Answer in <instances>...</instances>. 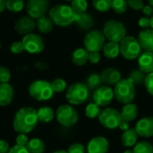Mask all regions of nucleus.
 Segmentation results:
<instances>
[{
  "label": "nucleus",
  "mask_w": 153,
  "mask_h": 153,
  "mask_svg": "<svg viewBox=\"0 0 153 153\" xmlns=\"http://www.w3.org/2000/svg\"><path fill=\"white\" fill-rule=\"evenodd\" d=\"M39 122L37 110L30 107L20 108L13 118V126L18 134H29L37 126Z\"/></svg>",
  "instance_id": "1"
},
{
  "label": "nucleus",
  "mask_w": 153,
  "mask_h": 153,
  "mask_svg": "<svg viewBox=\"0 0 153 153\" xmlns=\"http://www.w3.org/2000/svg\"><path fill=\"white\" fill-rule=\"evenodd\" d=\"M77 13L74 12L71 6L66 4H57L49 11V17L57 26H69L75 22Z\"/></svg>",
  "instance_id": "2"
},
{
  "label": "nucleus",
  "mask_w": 153,
  "mask_h": 153,
  "mask_svg": "<svg viewBox=\"0 0 153 153\" xmlns=\"http://www.w3.org/2000/svg\"><path fill=\"white\" fill-rule=\"evenodd\" d=\"M114 95L117 100L124 105L132 103L135 98V86L128 78L121 79L115 85Z\"/></svg>",
  "instance_id": "3"
},
{
  "label": "nucleus",
  "mask_w": 153,
  "mask_h": 153,
  "mask_svg": "<svg viewBox=\"0 0 153 153\" xmlns=\"http://www.w3.org/2000/svg\"><path fill=\"white\" fill-rule=\"evenodd\" d=\"M29 93L36 100L46 101L50 100L55 92L52 89L51 82L45 80H37L30 85Z\"/></svg>",
  "instance_id": "4"
},
{
  "label": "nucleus",
  "mask_w": 153,
  "mask_h": 153,
  "mask_svg": "<svg viewBox=\"0 0 153 153\" xmlns=\"http://www.w3.org/2000/svg\"><path fill=\"white\" fill-rule=\"evenodd\" d=\"M103 33L109 41L119 43L126 36V28L117 20H108L104 23Z\"/></svg>",
  "instance_id": "5"
},
{
  "label": "nucleus",
  "mask_w": 153,
  "mask_h": 153,
  "mask_svg": "<svg viewBox=\"0 0 153 153\" xmlns=\"http://www.w3.org/2000/svg\"><path fill=\"white\" fill-rule=\"evenodd\" d=\"M89 93L90 90L86 84L76 82L68 87L65 92V98L71 105H80L88 100Z\"/></svg>",
  "instance_id": "6"
},
{
  "label": "nucleus",
  "mask_w": 153,
  "mask_h": 153,
  "mask_svg": "<svg viewBox=\"0 0 153 153\" xmlns=\"http://www.w3.org/2000/svg\"><path fill=\"white\" fill-rule=\"evenodd\" d=\"M120 54L127 60H134L141 56L142 48L137 39L132 36H126L120 42Z\"/></svg>",
  "instance_id": "7"
},
{
  "label": "nucleus",
  "mask_w": 153,
  "mask_h": 153,
  "mask_svg": "<svg viewBox=\"0 0 153 153\" xmlns=\"http://www.w3.org/2000/svg\"><path fill=\"white\" fill-rule=\"evenodd\" d=\"M98 118L101 126L108 129L117 128L122 121L121 113L113 108H107L101 110Z\"/></svg>",
  "instance_id": "8"
},
{
  "label": "nucleus",
  "mask_w": 153,
  "mask_h": 153,
  "mask_svg": "<svg viewBox=\"0 0 153 153\" xmlns=\"http://www.w3.org/2000/svg\"><path fill=\"white\" fill-rule=\"evenodd\" d=\"M106 37L100 30H91L83 39L85 49L88 52H100L105 46Z\"/></svg>",
  "instance_id": "9"
},
{
  "label": "nucleus",
  "mask_w": 153,
  "mask_h": 153,
  "mask_svg": "<svg viewBox=\"0 0 153 153\" xmlns=\"http://www.w3.org/2000/svg\"><path fill=\"white\" fill-rule=\"evenodd\" d=\"M56 120L60 125L65 127L74 126L78 121V113L71 105H62L56 110Z\"/></svg>",
  "instance_id": "10"
},
{
  "label": "nucleus",
  "mask_w": 153,
  "mask_h": 153,
  "mask_svg": "<svg viewBox=\"0 0 153 153\" xmlns=\"http://www.w3.org/2000/svg\"><path fill=\"white\" fill-rule=\"evenodd\" d=\"M24 50L30 54H39L43 51L45 44L43 39L35 33H30L23 37L22 40Z\"/></svg>",
  "instance_id": "11"
},
{
  "label": "nucleus",
  "mask_w": 153,
  "mask_h": 153,
  "mask_svg": "<svg viewBox=\"0 0 153 153\" xmlns=\"http://www.w3.org/2000/svg\"><path fill=\"white\" fill-rule=\"evenodd\" d=\"M49 2L48 0H28L26 4V11L30 17L38 19L48 11Z\"/></svg>",
  "instance_id": "12"
},
{
  "label": "nucleus",
  "mask_w": 153,
  "mask_h": 153,
  "mask_svg": "<svg viewBox=\"0 0 153 153\" xmlns=\"http://www.w3.org/2000/svg\"><path fill=\"white\" fill-rule=\"evenodd\" d=\"M114 97V90H112L109 86H100V88L95 90L93 93L94 103H96L100 107H106L109 105Z\"/></svg>",
  "instance_id": "13"
},
{
  "label": "nucleus",
  "mask_w": 153,
  "mask_h": 153,
  "mask_svg": "<svg viewBox=\"0 0 153 153\" xmlns=\"http://www.w3.org/2000/svg\"><path fill=\"white\" fill-rule=\"evenodd\" d=\"M109 149L108 141L103 136L92 138L87 145L88 153H107Z\"/></svg>",
  "instance_id": "14"
},
{
  "label": "nucleus",
  "mask_w": 153,
  "mask_h": 153,
  "mask_svg": "<svg viewBox=\"0 0 153 153\" xmlns=\"http://www.w3.org/2000/svg\"><path fill=\"white\" fill-rule=\"evenodd\" d=\"M36 27V22L30 16H23L18 19L14 23L15 30L22 35H27L31 33Z\"/></svg>",
  "instance_id": "15"
},
{
  "label": "nucleus",
  "mask_w": 153,
  "mask_h": 153,
  "mask_svg": "<svg viewBox=\"0 0 153 153\" xmlns=\"http://www.w3.org/2000/svg\"><path fill=\"white\" fill-rule=\"evenodd\" d=\"M134 129L141 137L148 138L153 136V117H146L140 119Z\"/></svg>",
  "instance_id": "16"
},
{
  "label": "nucleus",
  "mask_w": 153,
  "mask_h": 153,
  "mask_svg": "<svg viewBox=\"0 0 153 153\" xmlns=\"http://www.w3.org/2000/svg\"><path fill=\"white\" fill-rule=\"evenodd\" d=\"M100 78L102 82L105 83L107 86L116 85L121 81V73L117 68L108 67L101 72Z\"/></svg>",
  "instance_id": "17"
},
{
  "label": "nucleus",
  "mask_w": 153,
  "mask_h": 153,
  "mask_svg": "<svg viewBox=\"0 0 153 153\" xmlns=\"http://www.w3.org/2000/svg\"><path fill=\"white\" fill-rule=\"evenodd\" d=\"M138 41L142 48L148 52H153V30L145 29L139 32Z\"/></svg>",
  "instance_id": "18"
},
{
  "label": "nucleus",
  "mask_w": 153,
  "mask_h": 153,
  "mask_svg": "<svg viewBox=\"0 0 153 153\" xmlns=\"http://www.w3.org/2000/svg\"><path fill=\"white\" fill-rule=\"evenodd\" d=\"M139 69L145 74L153 73V52L145 51L138 58Z\"/></svg>",
  "instance_id": "19"
},
{
  "label": "nucleus",
  "mask_w": 153,
  "mask_h": 153,
  "mask_svg": "<svg viewBox=\"0 0 153 153\" xmlns=\"http://www.w3.org/2000/svg\"><path fill=\"white\" fill-rule=\"evenodd\" d=\"M13 99V90L9 83H0V106L9 105Z\"/></svg>",
  "instance_id": "20"
},
{
  "label": "nucleus",
  "mask_w": 153,
  "mask_h": 153,
  "mask_svg": "<svg viewBox=\"0 0 153 153\" xmlns=\"http://www.w3.org/2000/svg\"><path fill=\"white\" fill-rule=\"evenodd\" d=\"M120 113H121L122 120L128 122V123L132 122L138 116V107L136 104H134V103L125 104Z\"/></svg>",
  "instance_id": "21"
},
{
  "label": "nucleus",
  "mask_w": 153,
  "mask_h": 153,
  "mask_svg": "<svg viewBox=\"0 0 153 153\" xmlns=\"http://www.w3.org/2000/svg\"><path fill=\"white\" fill-rule=\"evenodd\" d=\"M74 22L78 25V27L80 29H82L83 30H89L94 25V20H93L92 16L90 13H88L87 12L81 13V14H77Z\"/></svg>",
  "instance_id": "22"
},
{
  "label": "nucleus",
  "mask_w": 153,
  "mask_h": 153,
  "mask_svg": "<svg viewBox=\"0 0 153 153\" xmlns=\"http://www.w3.org/2000/svg\"><path fill=\"white\" fill-rule=\"evenodd\" d=\"M138 136L139 135L137 134L135 129L130 128L123 133V134L121 136V142L125 147L130 148V147L134 146L137 143Z\"/></svg>",
  "instance_id": "23"
},
{
  "label": "nucleus",
  "mask_w": 153,
  "mask_h": 153,
  "mask_svg": "<svg viewBox=\"0 0 153 153\" xmlns=\"http://www.w3.org/2000/svg\"><path fill=\"white\" fill-rule=\"evenodd\" d=\"M89 61V52L85 48H77L72 54V62L79 66L84 65Z\"/></svg>",
  "instance_id": "24"
},
{
  "label": "nucleus",
  "mask_w": 153,
  "mask_h": 153,
  "mask_svg": "<svg viewBox=\"0 0 153 153\" xmlns=\"http://www.w3.org/2000/svg\"><path fill=\"white\" fill-rule=\"evenodd\" d=\"M103 54L108 59H114L118 56L120 54V47L119 43L109 41L105 44L103 47Z\"/></svg>",
  "instance_id": "25"
},
{
  "label": "nucleus",
  "mask_w": 153,
  "mask_h": 153,
  "mask_svg": "<svg viewBox=\"0 0 153 153\" xmlns=\"http://www.w3.org/2000/svg\"><path fill=\"white\" fill-rule=\"evenodd\" d=\"M36 27L41 33H48L53 29V22L50 17L43 15L37 19Z\"/></svg>",
  "instance_id": "26"
},
{
  "label": "nucleus",
  "mask_w": 153,
  "mask_h": 153,
  "mask_svg": "<svg viewBox=\"0 0 153 153\" xmlns=\"http://www.w3.org/2000/svg\"><path fill=\"white\" fill-rule=\"evenodd\" d=\"M39 121L41 123H49L55 117L54 110L49 107H42L37 110Z\"/></svg>",
  "instance_id": "27"
},
{
  "label": "nucleus",
  "mask_w": 153,
  "mask_h": 153,
  "mask_svg": "<svg viewBox=\"0 0 153 153\" xmlns=\"http://www.w3.org/2000/svg\"><path fill=\"white\" fill-rule=\"evenodd\" d=\"M30 153H43L45 152L46 146L42 140L39 138L30 139L26 146Z\"/></svg>",
  "instance_id": "28"
},
{
  "label": "nucleus",
  "mask_w": 153,
  "mask_h": 153,
  "mask_svg": "<svg viewBox=\"0 0 153 153\" xmlns=\"http://www.w3.org/2000/svg\"><path fill=\"white\" fill-rule=\"evenodd\" d=\"M102 83V81H101V78H100V74H97V73H93V74H91L87 79H86V86L88 87L89 90H92V91H95L97 90L98 88L100 87Z\"/></svg>",
  "instance_id": "29"
},
{
  "label": "nucleus",
  "mask_w": 153,
  "mask_h": 153,
  "mask_svg": "<svg viewBox=\"0 0 153 153\" xmlns=\"http://www.w3.org/2000/svg\"><path fill=\"white\" fill-rule=\"evenodd\" d=\"M145 78H146V74L143 72L141 69H136L132 71L128 77V79L134 84V86L143 84Z\"/></svg>",
  "instance_id": "30"
},
{
  "label": "nucleus",
  "mask_w": 153,
  "mask_h": 153,
  "mask_svg": "<svg viewBox=\"0 0 153 153\" xmlns=\"http://www.w3.org/2000/svg\"><path fill=\"white\" fill-rule=\"evenodd\" d=\"M92 6L99 12H108L112 6V0H92Z\"/></svg>",
  "instance_id": "31"
},
{
  "label": "nucleus",
  "mask_w": 153,
  "mask_h": 153,
  "mask_svg": "<svg viewBox=\"0 0 153 153\" xmlns=\"http://www.w3.org/2000/svg\"><path fill=\"white\" fill-rule=\"evenodd\" d=\"M71 7L77 14L86 13L88 9V2L86 0H73L71 2Z\"/></svg>",
  "instance_id": "32"
},
{
  "label": "nucleus",
  "mask_w": 153,
  "mask_h": 153,
  "mask_svg": "<svg viewBox=\"0 0 153 153\" xmlns=\"http://www.w3.org/2000/svg\"><path fill=\"white\" fill-rule=\"evenodd\" d=\"M134 153H153V146L152 143L143 141L137 143L133 150Z\"/></svg>",
  "instance_id": "33"
},
{
  "label": "nucleus",
  "mask_w": 153,
  "mask_h": 153,
  "mask_svg": "<svg viewBox=\"0 0 153 153\" xmlns=\"http://www.w3.org/2000/svg\"><path fill=\"white\" fill-rule=\"evenodd\" d=\"M100 111H101V109L99 105H97L96 103H91V104L87 105V107L85 108V115L88 118L93 119V118H96L99 117Z\"/></svg>",
  "instance_id": "34"
},
{
  "label": "nucleus",
  "mask_w": 153,
  "mask_h": 153,
  "mask_svg": "<svg viewBox=\"0 0 153 153\" xmlns=\"http://www.w3.org/2000/svg\"><path fill=\"white\" fill-rule=\"evenodd\" d=\"M128 7V4L126 0H112L111 8L115 13L118 14H123L126 12Z\"/></svg>",
  "instance_id": "35"
},
{
  "label": "nucleus",
  "mask_w": 153,
  "mask_h": 153,
  "mask_svg": "<svg viewBox=\"0 0 153 153\" xmlns=\"http://www.w3.org/2000/svg\"><path fill=\"white\" fill-rule=\"evenodd\" d=\"M24 7L23 0H6V8L12 13H19Z\"/></svg>",
  "instance_id": "36"
},
{
  "label": "nucleus",
  "mask_w": 153,
  "mask_h": 153,
  "mask_svg": "<svg viewBox=\"0 0 153 153\" xmlns=\"http://www.w3.org/2000/svg\"><path fill=\"white\" fill-rule=\"evenodd\" d=\"M51 86H52V89H53L54 92H62L66 89L67 84H66V82L64 79L56 78L51 82Z\"/></svg>",
  "instance_id": "37"
},
{
  "label": "nucleus",
  "mask_w": 153,
  "mask_h": 153,
  "mask_svg": "<svg viewBox=\"0 0 153 153\" xmlns=\"http://www.w3.org/2000/svg\"><path fill=\"white\" fill-rule=\"evenodd\" d=\"M11 79V72L4 66H0V83H8Z\"/></svg>",
  "instance_id": "38"
},
{
  "label": "nucleus",
  "mask_w": 153,
  "mask_h": 153,
  "mask_svg": "<svg viewBox=\"0 0 153 153\" xmlns=\"http://www.w3.org/2000/svg\"><path fill=\"white\" fill-rule=\"evenodd\" d=\"M144 85L146 87L147 91L153 96V73L148 74L146 75L145 81H144Z\"/></svg>",
  "instance_id": "39"
},
{
  "label": "nucleus",
  "mask_w": 153,
  "mask_h": 153,
  "mask_svg": "<svg viewBox=\"0 0 153 153\" xmlns=\"http://www.w3.org/2000/svg\"><path fill=\"white\" fill-rule=\"evenodd\" d=\"M10 50L13 54H21L22 52L24 51V47L22 41H15L12 43L10 47Z\"/></svg>",
  "instance_id": "40"
},
{
  "label": "nucleus",
  "mask_w": 153,
  "mask_h": 153,
  "mask_svg": "<svg viewBox=\"0 0 153 153\" xmlns=\"http://www.w3.org/2000/svg\"><path fill=\"white\" fill-rule=\"evenodd\" d=\"M127 4H128V6H130L132 9L135 11L143 10L144 6L143 0H127Z\"/></svg>",
  "instance_id": "41"
},
{
  "label": "nucleus",
  "mask_w": 153,
  "mask_h": 153,
  "mask_svg": "<svg viewBox=\"0 0 153 153\" xmlns=\"http://www.w3.org/2000/svg\"><path fill=\"white\" fill-rule=\"evenodd\" d=\"M67 152L68 153H84L85 148L82 143H74L69 147Z\"/></svg>",
  "instance_id": "42"
},
{
  "label": "nucleus",
  "mask_w": 153,
  "mask_h": 153,
  "mask_svg": "<svg viewBox=\"0 0 153 153\" xmlns=\"http://www.w3.org/2000/svg\"><path fill=\"white\" fill-rule=\"evenodd\" d=\"M29 138L27 136V134H19V135L16 138V144L20 145V146H24L26 147L28 143H29Z\"/></svg>",
  "instance_id": "43"
},
{
  "label": "nucleus",
  "mask_w": 153,
  "mask_h": 153,
  "mask_svg": "<svg viewBox=\"0 0 153 153\" xmlns=\"http://www.w3.org/2000/svg\"><path fill=\"white\" fill-rule=\"evenodd\" d=\"M100 52H89V61L93 65L98 64L100 61Z\"/></svg>",
  "instance_id": "44"
},
{
  "label": "nucleus",
  "mask_w": 153,
  "mask_h": 153,
  "mask_svg": "<svg viewBox=\"0 0 153 153\" xmlns=\"http://www.w3.org/2000/svg\"><path fill=\"white\" fill-rule=\"evenodd\" d=\"M138 24L141 28H143V30L145 29H148L151 27V19L149 17H142L140 18L139 22H138Z\"/></svg>",
  "instance_id": "45"
},
{
  "label": "nucleus",
  "mask_w": 153,
  "mask_h": 153,
  "mask_svg": "<svg viewBox=\"0 0 153 153\" xmlns=\"http://www.w3.org/2000/svg\"><path fill=\"white\" fill-rule=\"evenodd\" d=\"M8 153H30L29 151L27 150L26 147L24 146H20V145H14L13 147H12Z\"/></svg>",
  "instance_id": "46"
},
{
  "label": "nucleus",
  "mask_w": 153,
  "mask_h": 153,
  "mask_svg": "<svg viewBox=\"0 0 153 153\" xmlns=\"http://www.w3.org/2000/svg\"><path fill=\"white\" fill-rule=\"evenodd\" d=\"M10 150L8 143L4 140H0V153H8Z\"/></svg>",
  "instance_id": "47"
},
{
  "label": "nucleus",
  "mask_w": 153,
  "mask_h": 153,
  "mask_svg": "<svg viewBox=\"0 0 153 153\" xmlns=\"http://www.w3.org/2000/svg\"><path fill=\"white\" fill-rule=\"evenodd\" d=\"M143 13L147 16H152L153 15V7L152 5L148 4V5H144L143 8Z\"/></svg>",
  "instance_id": "48"
},
{
  "label": "nucleus",
  "mask_w": 153,
  "mask_h": 153,
  "mask_svg": "<svg viewBox=\"0 0 153 153\" xmlns=\"http://www.w3.org/2000/svg\"><path fill=\"white\" fill-rule=\"evenodd\" d=\"M122 131H126V130H128V129H130L129 128V124H128V122H126V121H124V120H122L121 121V123H120V125H119V126H118Z\"/></svg>",
  "instance_id": "49"
},
{
  "label": "nucleus",
  "mask_w": 153,
  "mask_h": 153,
  "mask_svg": "<svg viewBox=\"0 0 153 153\" xmlns=\"http://www.w3.org/2000/svg\"><path fill=\"white\" fill-rule=\"evenodd\" d=\"M36 67L38 68V69H40V70H42V69H46L47 68V65L45 64V63H43V62H38V63H36Z\"/></svg>",
  "instance_id": "50"
},
{
  "label": "nucleus",
  "mask_w": 153,
  "mask_h": 153,
  "mask_svg": "<svg viewBox=\"0 0 153 153\" xmlns=\"http://www.w3.org/2000/svg\"><path fill=\"white\" fill-rule=\"evenodd\" d=\"M6 8V0H0V13Z\"/></svg>",
  "instance_id": "51"
},
{
  "label": "nucleus",
  "mask_w": 153,
  "mask_h": 153,
  "mask_svg": "<svg viewBox=\"0 0 153 153\" xmlns=\"http://www.w3.org/2000/svg\"><path fill=\"white\" fill-rule=\"evenodd\" d=\"M52 153H68V152L64 151V150H59V151H56V152H54Z\"/></svg>",
  "instance_id": "52"
},
{
  "label": "nucleus",
  "mask_w": 153,
  "mask_h": 153,
  "mask_svg": "<svg viewBox=\"0 0 153 153\" xmlns=\"http://www.w3.org/2000/svg\"><path fill=\"white\" fill-rule=\"evenodd\" d=\"M151 28H152L153 30V15L152 16V18H151Z\"/></svg>",
  "instance_id": "53"
},
{
  "label": "nucleus",
  "mask_w": 153,
  "mask_h": 153,
  "mask_svg": "<svg viewBox=\"0 0 153 153\" xmlns=\"http://www.w3.org/2000/svg\"><path fill=\"white\" fill-rule=\"evenodd\" d=\"M123 153H134V152L131 151V150H127V151H125Z\"/></svg>",
  "instance_id": "54"
},
{
  "label": "nucleus",
  "mask_w": 153,
  "mask_h": 153,
  "mask_svg": "<svg viewBox=\"0 0 153 153\" xmlns=\"http://www.w3.org/2000/svg\"><path fill=\"white\" fill-rule=\"evenodd\" d=\"M149 1V3H150V5H152L153 7V0H148Z\"/></svg>",
  "instance_id": "55"
},
{
  "label": "nucleus",
  "mask_w": 153,
  "mask_h": 153,
  "mask_svg": "<svg viewBox=\"0 0 153 153\" xmlns=\"http://www.w3.org/2000/svg\"><path fill=\"white\" fill-rule=\"evenodd\" d=\"M65 1H71V2H72L73 0H65Z\"/></svg>",
  "instance_id": "56"
},
{
  "label": "nucleus",
  "mask_w": 153,
  "mask_h": 153,
  "mask_svg": "<svg viewBox=\"0 0 153 153\" xmlns=\"http://www.w3.org/2000/svg\"><path fill=\"white\" fill-rule=\"evenodd\" d=\"M0 48H1V43H0Z\"/></svg>",
  "instance_id": "57"
}]
</instances>
